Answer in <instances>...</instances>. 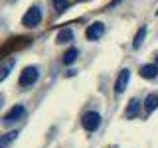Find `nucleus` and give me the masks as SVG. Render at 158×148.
<instances>
[{"instance_id":"20e7f679","label":"nucleus","mask_w":158,"mask_h":148,"mask_svg":"<svg viewBox=\"0 0 158 148\" xmlns=\"http://www.w3.org/2000/svg\"><path fill=\"white\" fill-rule=\"evenodd\" d=\"M24 113H26L24 105H16V107H12L6 115L2 117V122H4V125H14L16 121H20V118L24 117Z\"/></svg>"},{"instance_id":"9d476101","label":"nucleus","mask_w":158,"mask_h":148,"mask_svg":"<svg viewBox=\"0 0 158 148\" xmlns=\"http://www.w3.org/2000/svg\"><path fill=\"white\" fill-rule=\"evenodd\" d=\"M16 138H18V130H10L6 134H2L0 136V148H8Z\"/></svg>"},{"instance_id":"6e6552de","label":"nucleus","mask_w":158,"mask_h":148,"mask_svg":"<svg viewBox=\"0 0 158 148\" xmlns=\"http://www.w3.org/2000/svg\"><path fill=\"white\" fill-rule=\"evenodd\" d=\"M138 111H140V101H138V99H131V103H128V107H127L125 117L127 118H135L138 115Z\"/></svg>"},{"instance_id":"423d86ee","label":"nucleus","mask_w":158,"mask_h":148,"mask_svg":"<svg viewBox=\"0 0 158 148\" xmlns=\"http://www.w3.org/2000/svg\"><path fill=\"white\" fill-rule=\"evenodd\" d=\"M105 34V24L103 22H93L91 26L87 28V32H85V38L87 39H91V42H95V39H99Z\"/></svg>"},{"instance_id":"f257e3e1","label":"nucleus","mask_w":158,"mask_h":148,"mask_svg":"<svg viewBox=\"0 0 158 148\" xmlns=\"http://www.w3.org/2000/svg\"><path fill=\"white\" fill-rule=\"evenodd\" d=\"M38 77H40V67H36V65H28V67L22 69L18 83H20V87H32L34 83L38 81Z\"/></svg>"},{"instance_id":"dca6fc26","label":"nucleus","mask_w":158,"mask_h":148,"mask_svg":"<svg viewBox=\"0 0 158 148\" xmlns=\"http://www.w3.org/2000/svg\"><path fill=\"white\" fill-rule=\"evenodd\" d=\"M156 65H158V57H156Z\"/></svg>"},{"instance_id":"ddd939ff","label":"nucleus","mask_w":158,"mask_h":148,"mask_svg":"<svg viewBox=\"0 0 158 148\" xmlns=\"http://www.w3.org/2000/svg\"><path fill=\"white\" fill-rule=\"evenodd\" d=\"M77 56H79L77 47H69L67 51H65V56H63V63H65V65H71V63H75Z\"/></svg>"},{"instance_id":"4468645a","label":"nucleus","mask_w":158,"mask_h":148,"mask_svg":"<svg viewBox=\"0 0 158 148\" xmlns=\"http://www.w3.org/2000/svg\"><path fill=\"white\" fill-rule=\"evenodd\" d=\"M144 38H146V28H140L136 32V36H135V42H132V47L135 49H138L142 46V42H144Z\"/></svg>"},{"instance_id":"39448f33","label":"nucleus","mask_w":158,"mask_h":148,"mask_svg":"<svg viewBox=\"0 0 158 148\" xmlns=\"http://www.w3.org/2000/svg\"><path fill=\"white\" fill-rule=\"evenodd\" d=\"M128 79H131V71L128 69H121V73H118V77L115 81V95H123L125 93V89L128 85Z\"/></svg>"},{"instance_id":"f3484780","label":"nucleus","mask_w":158,"mask_h":148,"mask_svg":"<svg viewBox=\"0 0 158 148\" xmlns=\"http://www.w3.org/2000/svg\"><path fill=\"white\" fill-rule=\"evenodd\" d=\"M156 14H158V10H156Z\"/></svg>"},{"instance_id":"0eeeda50","label":"nucleus","mask_w":158,"mask_h":148,"mask_svg":"<svg viewBox=\"0 0 158 148\" xmlns=\"http://www.w3.org/2000/svg\"><path fill=\"white\" fill-rule=\"evenodd\" d=\"M140 75L144 79H156L158 75V65L156 63H146V65L140 67Z\"/></svg>"},{"instance_id":"2eb2a0df","label":"nucleus","mask_w":158,"mask_h":148,"mask_svg":"<svg viewBox=\"0 0 158 148\" xmlns=\"http://www.w3.org/2000/svg\"><path fill=\"white\" fill-rule=\"evenodd\" d=\"M52 2H53V6H56V10H57V12H59V14H61V12H63V10H65V8H67V4H69V2H67V0H52Z\"/></svg>"},{"instance_id":"1a4fd4ad","label":"nucleus","mask_w":158,"mask_h":148,"mask_svg":"<svg viewBox=\"0 0 158 148\" xmlns=\"http://www.w3.org/2000/svg\"><path fill=\"white\" fill-rule=\"evenodd\" d=\"M71 39H73V30L71 28H63V30L57 32V38H56L57 43H67V42H71Z\"/></svg>"},{"instance_id":"f03ea898","label":"nucleus","mask_w":158,"mask_h":148,"mask_svg":"<svg viewBox=\"0 0 158 148\" xmlns=\"http://www.w3.org/2000/svg\"><path fill=\"white\" fill-rule=\"evenodd\" d=\"M42 18H44L42 8H40V6H32L26 14H24V18H22V26H26V28H36V26H40Z\"/></svg>"},{"instance_id":"7ed1b4c3","label":"nucleus","mask_w":158,"mask_h":148,"mask_svg":"<svg viewBox=\"0 0 158 148\" xmlns=\"http://www.w3.org/2000/svg\"><path fill=\"white\" fill-rule=\"evenodd\" d=\"M81 125H83V128H85V130H89V132L97 130L99 125H101V115H99V113H95V111H89V113H85V115H83Z\"/></svg>"},{"instance_id":"f8f14e48","label":"nucleus","mask_w":158,"mask_h":148,"mask_svg":"<svg viewBox=\"0 0 158 148\" xmlns=\"http://www.w3.org/2000/svg\"><path fill=\"white\" fill-rule=\"evenodd\" d=\"M158 109V95H148L146 97V101H144V111H146V115H150L152 111H156Z\"/></svg>"},{"instance_id":"9b49d317","label":"nucleus","mask_w":158,"mask_h":148,"mask_svg":"<svg viewBox=\"0 0 158 148\" xmlns=\"http://www.w3.org/2000/svg\"><path fill=\"white\" fill-rule=\"evenodd\" d=\"M12 67H14V57H10V59H6V61L0 65V83L4 81L8 75H10V71H12Z\"/></svg>"}]
</instances>
